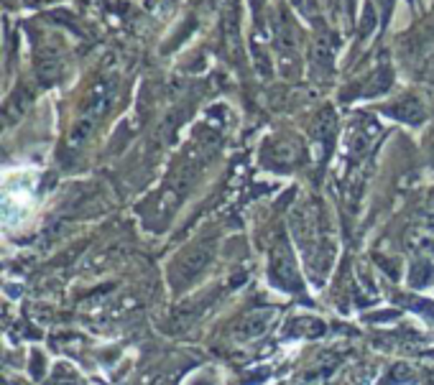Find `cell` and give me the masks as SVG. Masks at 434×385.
Instances as JSON below:
<instances>
[{"mask_svg":"<svg viewBox=\"0 0 434 385\" xmlns=\"http://www.w3.org/2000/svg\"><path fill=\"white\" fill-rule=\"evenodd\" d=\"M432 212H434V199H432Z\"/></svg>","mask_w":434,"mask_h":385,"instance_id":"obj_5","label":"cell"},{"mask_svg":"<svg viewBox=\"0 0 434 385\" xmlns=\"http://www.w3.org/2000/svg\"><path fill=\"white\" fill-rule=\"evenodd\" d=\"M414 309L422 312L424 319H429V325H434V304L432 301H414Z\"/></svg>","mask_w":434,"mask_h":385,"instance_id":"obj_3","label":"cell"},{"mask_svg":"<svg viewBox=\"0 0 434 385\" xmlns=\"http://www.w3.org/2000/svg\"><path fill=\"white\" fill-rule=\"evenodd\" d=\"M432 159H434V133H432Z\"/></svg>","mask_w":434,"mask_h":385,"instance_id":"obj_4","label":"cell"},{"mask_svg":"<svg viewBox=\"0 0 434 385\" xmlns=\"http://www.w3.org/2000/svg\"><path fill=\"white\" fill-rule=\"evenodd\" d=\"M434 278V268L432 263H427V260H419V263L411 265L409 270V283L416 288H422V286H429V281Z\"/></svg>","mask_w":434,"mask_h":385,"instance_id":"obj_2","label":"cell"},{"mask_svg":"<svg viewBox=\"0 0 434 385\" xmlns=\"http://www.w3.org/2000/svg\"><path fill=\"white\" fill-rule=\"evenodd\" d=\"M271 278L281 288H289V291H296L301 286L299 275H296V268L291 263V255L284 245H279L274 253H271Z\"/></svg>","mask_w":434,"mask_h":385,"instance_id":"obj_1","label":"cell"}]
</instances>
